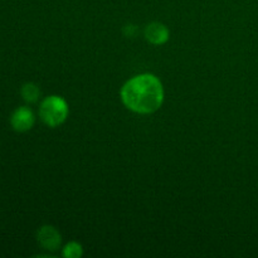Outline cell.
<instances>
[{
	"label": "cell",
	"mask_w": 258,
	"mask_h": 258,
	"mask_svg": "<svg viewBox=\"0 0 258 258\" xmlns=\"http://www.w3.org/2000/svg\"><path fill=\"white\" fill-rule=\"evenodd\" d=\"M121 98L131 111L151 113L163 103V85L153 75L136 76L125 83L121 90Z\"/></svg>",
	"instance_id": "obj_1"
},
{
	"label": "cell",
	"mask_w": 258,
	"mask_h": 258,
	"mask_svg": "<svg viewBox=\"0 0 258 258\" xmlns=\"http://www.w3.org/2000/svg\"><path fill=\"white\" fill-rule=\"evenodd\" d=\"M39 115L48 126L55 127L64 122V120L67 118V103L58 96H49L40 105Z\"/></svg>",
	"instance_id": "obj_2"
},
{
	"label": "cell",
	"mask_w": 258,
	"mask_h": 258,
	"mask_svg": "<svg viewBox=\"0 0 258 258\" xmlns=\"http://www.w3.org/2000/svg\"><path fill=\"white\" fill-rule=\"evenodd\" d=\"M34 121L35 118L33 111L28 107H19L18 110H15L10 118L13 128L19 133H25V131L30 130L34 125Z\"/></svg>",
	"instance_id": "obj_3"
},
{
	"label": "cell",
	"mask_w": 258,
	"mask_h": 258,
	"mask_svg": "<svg viewBox=\"0 0 258 258\" xmlns=\"http://www.w3.org/2000/svg\"><path fill=\"white\" fill-rule=\"evenodd\" d=\"M38 242L42 244V247L49 249V251H55L60 246V234L53 227L44 226L38 231Z\"/></svg>",
	"instance_id": "obj_4"
},
{
	"label": "cell",
	"mask_w": 258,
	"mask_h": 258,
	"mask_svg": "<svg viewBox=\"0 0 258 258\" xmlns=\"http://www.w3.org/2000/svg\"><path fill=\"white\" fill-rule=\"evenodd\" d=\"M145 37L150 43L155 45L164 44L169 39V30L161 23H151L146 27Z\"/></svg>",
	"instance_id": "obj_5"
},
{
	"label": "cell",
	"mask_w": 258,
	"mask_h": 258,
	"mask_svg": "<svg viewBox=\"0 0 258 258\" xmlns=\"http://www.w3.org/2000/svg\"><path fill=\"white\" fill-rule=\"evenodd\" d=\"M40 91L34 83H27L22 87V97L27 102H35L39 98Z\"/></svg>",
	"instance_id": "obj_6"
},
{
	"label": "cell",
	"mask_w": 258,
	"mask_h": 258,
	"mask_svg": "<svg viewBox=\"0 0 258 258\" xmlns=\"http://www.w3.org/2000/svg\"><path fill=\"white\" fill-rule=\"evenodd\" d=\"M63 256L70 257V258H77L82 256V247L81 244L76 243V242H72V243L67 244L63 251Z\"/></svg>",
	"instance_id": "obj_7"
}]
</instances>
